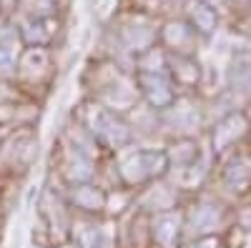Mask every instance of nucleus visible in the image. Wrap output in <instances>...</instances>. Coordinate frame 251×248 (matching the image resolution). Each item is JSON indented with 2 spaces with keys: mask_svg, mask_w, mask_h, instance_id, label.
Instances as JSON below:
<instances>
[{
  "mask_svg": "<svg viewBox=\"0 0 251 248\" xmlns=\"http://www.w3.org/2000/svg\"><path fill=\"white\" fill-rule=\"evenodd\" d=\"M224 188L234 196H246L251 191V156L249 153H236L228 158L226 168L221 173Z\"/></svg>",
  "mask_w": 251,
  "mask_h": 248,
  "instance_id": "9d476101",
  "label": "nucleus"
},
{
  "mask_svg": "<svg viewBox=\"0 0 251 248\" xmlns=\"http://www.w3.org/2000/svg\"><path fill=\"white\" fill-rule=\"evenodd\" d=\"M71 241L73 248H113V236L106 228L103 218H73Z\"/></svg>",
  "mask_w": 251,
  "mask_h": 248,
  "instance_id": "1a4fd4ad",
  "label": "nucleus"
},
{
  "mask_svg": "<svg viewBox=\"0 0 251 248\" xmlns=\"http://www.w3.org/2000/svg\"><path fill=\"white\" fill-rule=\"evenodd\" d=\"M181 248H219V238H216V236H206V238H191L188 243H183Z\"/></svg>",
  "mask_w": 251,
  "mask_h": 248,
  "instance_id": "f3484780",
  "label": "nucleus"
},
{
  "mask_svg": "<svg viewBox=\"0 0 251 248\" xmlns=\"http://www.w3.org/2000/svg\"><path fill=\"white\" fill-rule=\"evenodd\" d=\"M35 158L38 135L33 133V126H18L5 138H0V173L3 176H25Z\"/></svg>",
  "mask_w": 251,
  "mask_h": 248,
  "instance_id": "7ed1b4c3",
  "label": "nucleus"
},
{
  "mask_svg": "<svg viewBox=\"0 0 251 248\" xmlns=\"http://www.w3.org/2000/svg\"><path fill=\"white\" fill-rule=\"evenodd\" d=\"M169 75L176 88H196L201 80V70L194 55H169Z\"/></svg>",
  "mask_w": 251,
  "mask_h": 248,
  "instance_id": "ddd939ff",
  "label": "nucleus"
},
{
  "mask_svg": "<svg viewBox=\"0 0 251 248\" xmlns=\"http://www.w3.org/2000/svg\"><path fill=\"white\" fill-rule=\"evenodd\" d=\"M228 3H244V0H228Z\"/></svg>",
  "mask_w": 251,
  "mask_h": 248,
  "instance_id": "6ab92c4d",
  "label": "nucleus"
},
{
  "mask_svg": "<svg viewBox=\"0 0 251 248\" xmlns=\"http://www.w3.org/2000/svg\"><path fill=\"white\" fill-rule=\"evenodd\" d=\"M163 151L169 156L171 171H191V168H196V163L201 158V148H199L196 138H191V135H178L171 146L163 148Z\"/></svg>",
  "mask_w": 251,
  "mask_h": 248,
  "instance_id": "f8f14e48",
  "label": "nucleus"
},
{
  "mask_svg": "<svg viewBox=\"0 0 251 248\" xmlns=\"http://www.w3.org/2000/svg\"><path fill=\"white\" fill-rule=\"evenodd\" d=\"M224 205L216 201H196L188 211H183L186 221V238H206L214 236L219 231V225L224 223Z\"/></svg>",
  "mask_w": 251,
  "mask_h": 248,
  "instance_id": "0eeeda50",
  "label": "nucleus"
},
{
  "mask_svg": "<svg viewBox=\"0 0 251 248\" xmlns=\"http://www.w3.org/2000/svg\"><path fill=\"white\" fill-rule=\"evenodd\" d=\"M133 83H136V93L158 115L166 113L178 100V88L171 80L169 70H136Z\"/></svg>",
  "mask_w": 251,
  "mask_h": 248,
  "instance_id": "20e7f679",
  "label": "nucleus"
},
{
  "mask_svg": "<svg viewBox=\"0 0 251 248\" xmlns=\"http://www.w3.org/2000/svg\"><path fill=\"white\" fill-rule=\"evenodd\" d=\"M249 133V118L244 111L226 113L211 131V153L216 158H224L228 151H236V146Z\"/></svg>",
  "mask_w": 251,
  "mask_h": 248,
  "instance_id": "6e6552de",
  "label": "nucleus"
},
{
  "mask_svg": "<svg viewBox=\"0 0 251 248\" xmlns=\"http://www.w3.org/2000/svg\"><path fill=\"white\" fill-rule=\"evenodd\" d=\"M30 248H50L48 243H43V241H33V246Z\"/></svg>",
  "mask_w": 251,
  "mask_h": 248,
  "instance_id": "a211bd4d",
  "label": "nucleus"
},
{
  "mask_svg": "<svg viewBox=\"0 0 251 248\" xmlns=\"http://www.w3.org/2000/svg\"><path fill=\"white\" fill-rule=\"evenodd\" d=\"M78 123L91 135V140L96 146L100 151H108V153H121L126 148H131L136 140V126L126 118V113L108 108L106 103L91 100L83 108Z\"/></svg>",
  "mask_w": 251,
  "mask_h": 248,
  "instance_id": "f257e3e1",
  "label": "nucleus"
},
{
  "mask_svg": "<svg viewBox=\"0 0 251 248\" xmlns=\"http://www.w3.org/2000/svg\"><path fill=\"white\" fill-rule=\"evenodd\" d=\"M196 30L186 23H176V20H171V23H166V28L161 30V43L166 45V53L169 55H194L196 50Z\"/></svg>",
  "mask_w": 251,
  "mask_h": 248,
  "instance_id": "9b49d317",
  "label": "nucleus"
},
{
  "mask_svg": "<svg viewBox=\"0 0 251 248\" xmlns=\"http://www.w3.org/2000/svg\"><path fill=\"white\" fill-rule=\"evenodd\" d=\"M108 188L98 185L96 180L91 183H78L66 188V201L71 205V211L83 218H103L108 208Z\"/></svg>",
  "mask_w": 251,
  "mask_h": 248,
  "instance_id": "423d86ee",
  "label": "nucleus"
},
{
  "mask_svg": "<svg viewBox=\"0 0 251 248\" xmlns=\"http://www.w3.org/2000/svg\"><path fill=\"white\" fill-rule=\"evenodd\" d=\"M18 70V48L10 30L0 33V78H8Z\"/></svg>",
  "mask_w": 251,
  "mask_h": 248,
  "instance_id": "2eb2a0df",
  "label": "nucleus"
},
{
  "mask_svg": "<svg viewBox=\"0 0 251 248\" xmlns=\"http://www.w3.org/2000/svg\"><path fill=\"white\" fill-rule=\"evenodd\" d=\"M188 25L196 30V35L201 38H211L216 33V25H219V15L214 10V5H208L206 0H196L188 10Z\"/></svg>",
  "mask_w": 251,
  "mask_h": 248,
  "instance_id": "4468645a",
  "label": "nucleus"
},
{
  "mask_svg": "<svg viewBox=\"0 0 251 248\" xmlns=\"http://www.w3.org/2000/svg\"><path fill=\"white\" fill-rule=\"evenodd\" d=\"M186 238L183 211L169 208L149 213V246L153 248H181Z\"/></svg>",
  "mask_w": 251,
  "mask_h": 248,
  "instance_id": "39448f33",
  "label": "nucleus"
},
{
  "mask_svg": "<svg viewBox=\"0 0 251 248\" xmlns=\"http://www.w3.org/2000/svg\"><path fill=\"white\" fill-rule=\"evenodd\" d=\"M171 173L169 156L163 148H126L116 160V180L123 191H143Z\"/></svg>",
  "mask_w": 251,
  "mask_h": 248,
  "instance_id": "f03ea898",
  "label": "nucleus"
},
{
  "mask_svg": "<svg viewBox=\"0 0 251 248\" xmlns=\"http://www.w3.org/2000/svg\"><path fill=\"white\" fill-rule=\"evenodd\" d=\"M236 75H234V88L241 90V93H249L251 95V63L249 66H236Z\"/></svg>",
  "mask_w": 251,
  "mask_h": 248,
  "instance_id": "dca6fc26",
  "label": "nucleus"
}]
</instances>
